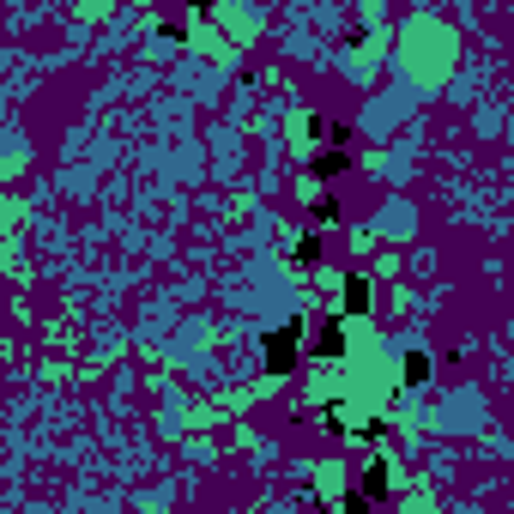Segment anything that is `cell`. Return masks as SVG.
I'll use <instances>...</instances> for the list:
<instances>
[{
	"label": "cell",
	"instance_id": "cell-3",
	"mask_svg": "<svg viewBox=\"0 0 514 514\" xmlns=\"http://www.w3.org/2000/svg\"><path fill=\"white\" fill-rule=\"evenodd\" d=\"M363 302H369V285H363V278H351V285H345V309H363Z\"/></svg>",
	"mask_w": 514,
	"mask_h": 514
},
{
	"label": "cell",
	"instance_id": "cell-2",
	"mask_svg": "<svg viewBox=\"0 0 514 514\" xmlns=\"http://www.w3.org/2000/svg\"><path fill=\"white\" fill-rule=\"evenodd\" d=\"M406 381H430V357H418V351H411V357H406Z\"/></svg>",
	"mask_w": 514,
	"mask_h": 514
},
{
	"label": "cell",
	"instance_id": "cell-1",
	"mask_svg": "<svg viewBox=\"0 0 514 514\" xmlns=\"http://www.w3.org/2000/svg\"><path fill=\"white\" fill-rule=\"evenodd\" d=\"M302 327L290 321V327H278V339H266V363H272V375H290V351H297Z\"/></svg>",
	"mask_w": 514,
	"mask_h": 514
}]
</instances>
